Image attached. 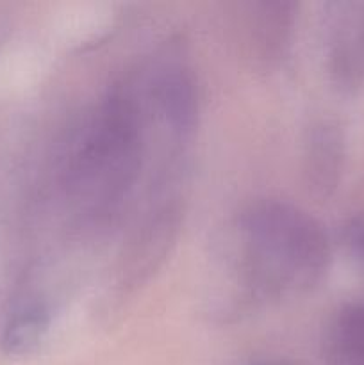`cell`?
Segmentation results:
<instances>
[{
	"label": "cell",
	"instance_id": "cell-3",
	"mask_svg": "<svg viewBox=\"0 0 364 365\" xmlns=\"http://www.w3.org/2000/svg\"><path fill=\"white\" fill-rule=\"evenodd\" d=\"M323 21L332 82L345 93L364 91V2L327 4Z\"/></svg>",
	"mask_w": 364,
	"mask_h": 365
},
{
	"label": "cell",
	"instance_id": "cell-9",
	"mask_svg": "<svg viewBox=\"0 0 364 365\" xmlns=\"http://www.w3.org/2000/svg\"><path fill=\"white\" fill-rule=\"evenodd\" d=\"M341 239L346 252L364 273V212L352 214L341 228Z\"/></svg>",
	"mask_w": 364,
	"mask_h": 365
},
{
	"label": "cell",
	"instance_id": "cell-2",
	"mask_svg": "<svg viewBox=\"0 0 364 365\" xmlns=\"http://www.w3.org/2000/svg\"><path fill=\"white\" fill-rule=\"evenodd\" d=\"M239 277L256 299L305 294L327 277L330 237L305 209L282 198H257L236 220Z\"/></svg>",
	"mask_w": 364,
	"mask_h": 365
},
{
	"label": "cell",
	"instance_id": "cell-1",
	"mask_svg": "<svg viewBox=\"0 0 364 365\" xmlns=\"http://www.w3.org/2000/svg\"><path fill=\"white\" fill-rule=\"evenodd\" d=\"M145 157V118L128 82H114L75 128L61 160L59 187L71 217L98 230L116 220Z\"/></svg>",
	"mask_w": 364,
	"mask_h": 365
},
{
	"label": "cell",
	"instance_id": "cell-4",
	"mask_svg": "<svg viewBox=\"0 0 364 365\" xmlns=\"http://www.w3.org/2000/svg\"><path fill=\"white\" fill-rule=\"evenodd\" d=\"M153 110L178 141L189 139L196 130L200 96L195 75L186 64L170 63L161 68L152 81Z\"/></svg>",
	"mask_w": 364,
	"mask_h": 365
},
{
	"label": "cell",
	"instance_id": "cell-10",
	"mask_svg": "<svg viewBox=\"0 0 364 365\" xmlns=\"http://www.w3.org/2000/svg\"><path fill=\"white\" fill-rule=\"evenodd\" d=\"M252 365H288V364H280V362H257Z\"/></svg>",
	"mask_w": 364,
	"mask_h": 365
},
{
	"label": "cell",
	"instance_id": "cell-6",
	"mask_svg": "<svg viewBox=\"0 0 364 365\" xmlns=\"http://www.w3.org/2000/svg\"><path fill=\"white\" fill-rule=\"evenodd\" d=\"M345 134L334 121L314 125L305 141V177L313 192L328 198L338 189L345 168Z\"/></svg>",
	"mask_w": 364,
	"mask_h": 365
},
{
	"label": "cell",
	"instance_id": "cell-7",
	"mask_svg": "<svg viewBox=\"0 0 364 365\" xmlns=\"http://www.w3.org/2000/svg\"><path fill=\"white\" fill-rule=\"evenodd\" d=\"M325 365H364V298L343 303L328 319Z\"/></svg>",
	"mask_w": 364,
	"mask_h": 365
},
{
	"label": "cell",
	"instance_id": "cell-8",
	"mask_svg": "<svg viewBox=\"0 0 364 365\" xmlns=\"http://www.w3.org/2000/svg\"><path fill=\"white\" fill-rule=\"evenodd\" d=\"M52 324V312L45 302H29L20 307L4 324L0 349L4 355L24 359L38 351L46 341Z\"/></svg>",
	"mask_w": 364,
	"mask_h": 365
},
{
	"label": "cell",
	"instance_id": "cell-5",
	"mask_svg": "<svg viewBox=\"0 0 364 365\" xmlns=\"http://www.w3.org/2000/svg\"><path fill=\"white\" fill-rule=\"evenodd\" d=\"M296 11L298 6L285 0L246 4L243 25L246 41L257 59L273 64L285 56L295 32Z\"/></svg>",
	"mask_w": 364,
	"mask_h": 365
}]
</instances>
